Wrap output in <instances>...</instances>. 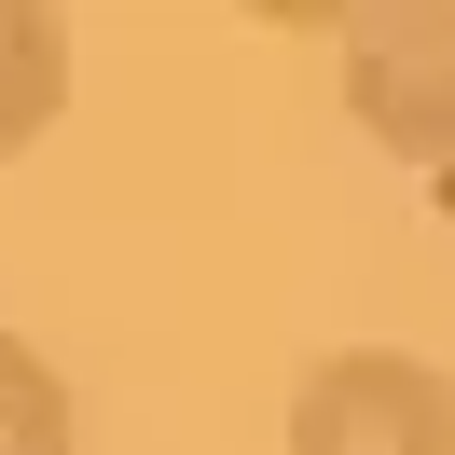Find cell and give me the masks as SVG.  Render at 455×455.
<instances>
[{
    "mask_svg": "<svg viewBox=\"0 0 455 455\" xmlns=\"http://www.w3.org/2000/svg\"><path fill=\"white\" fill-rule=\"evenodd\" d=\"M345 124L387 166L455 194V0H400V14H345Z\"/></svg>",
    "mask_w": 455,
    "mask_h": 455,
    "instance_id": "1",
    "label": "cell"
},
{
    "mask_svg": "<svg viewBox=\"0 0 455 455\" xmlns=\"http://www.w3.org/2000/svg\"><path fill=\"white\" fill-rule=\"evenodd\" d=\"M290 455H455V372L414 345H331L290 387Z\"/></svg>",
    "mask_w": 455,
    "mask_h": 455,
    "instance_id": "2",
    "label": "cell"
},
{
    "mask_svg": "<svg viewBox=\"0 0 455 455\" xmlns=\"http://www.w3.org/2000/svg\"><path fill=\"white\" fill-rule=\"evenodd\" d=\"M56 111H69V28L42 0H0V166L56 139Z\"/></svg>",
    "mask_w": 455,
    "mask_h": 455,
    "instance_id": "3",
    "label": "cell"
},
{
    "mask_svg": "<svg viewBox=\"0 0 455 455\" xmlns=\"http://www.w3.org/2000/svg\"><path fill=\"white\" fill-rule=\"evenodd\" d=\"M0 455H69V372L28 331H0Z\"/></svg>",
    "mask_w": 455,
    "mask_h": 455,
    "instance_id": "4",
    "label": "cell"
}]
</instances>
